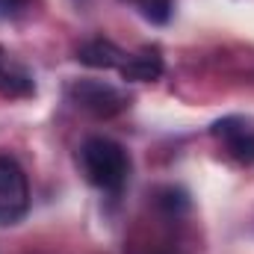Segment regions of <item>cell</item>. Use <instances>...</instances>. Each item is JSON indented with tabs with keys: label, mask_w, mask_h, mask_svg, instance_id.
I'll return each instance as SVG.
<instances>
[{
	"label": "cell",
	"mask_w": 254,
	"mask_h": 254,
	"mask_svg": "<svg viewBox=\"0 0 254 254\" xmlns=\"http://www.w3.org/2000/svg\"><path fill=\"white\" fill-rule=\"evenodd\" d=\"M125 57L127 54L119 45H113L110 39H92V42H86V45L77 51V60L86 65V68H104V71L122 68Z\"/></svg>",
	"instance_id": "6"
},
{
	"label": "cell",
	"mask_w": 254,
	"mask_h": 254,
	"mask_svg": "<svg viewBox=\"0 0 254 254\" xmlns=\"http://www.w3.org/2000/svg\"><path fill=\"white\" fill-rule=\"evenodd\" d=\"M157 204H160V207H166L169 213H178V210H187V207H190V198H187V192H184V190L169 187V190H160Z\"/></svg>",
	"instance_id": "9"
},
{
	"label": "cell",
	"mask_w": 254,
	"mask_h": 254,
	"mask_svg": "<svg viewBox=\"0 0 254 254\" xmlns=\"http://www.w3.org/2000/svg\"><path fill=\"white\" fill-rule=\"evenodd\" d=\"M139 6H142V15L154 24H166L172 15V0H139Z\"/></svg>",
	"instance_id": "8"
},
{
	"label": "cell",
	"mask_w": 254,
	"mask_h": 254,
	"mask_svg": "<svg viewBox=\"0 0 254 254\" xmlns=\"http://www.w3.org/2000/svg\"><path fill=\"white\" fill-rule=\"evenodd\" d=\"M213 136L228 142V151L240 160V163H254V130L243 119H222L213 125Z\"/></svg>",
	"instance_id": "5"
},
{
	"label": "cell",
	"mask_w": 254,
	"mask_h": 254,
	"mask_svg": "<svg viewBox=\"0 0 254 254\" xmlns=\"http://www.w3.org/2000/svg\"><path fill=\"white\" fill-rule=\"evenodd\" d=\"M119 74L127 83H151L163 74V54L157 45H145L136 54H127Z\"/></svg>",
	"instance_id": "4"
},
{
	"label": "cell",
	"mask_w": 254,
	"mask_h": 254,
	"mask_svg": "<svg viewBox=\"0 0 254 254\" xmlns=\"http://www.w3.org/2000/svg\"><path fill=\"white\" fill-rule=\"evenodd\" d=\"M33 89H36L33 74L24 65L12 63L6 57L3 65H0V95H6V98H27V95H33Z\"/></svg>",
	"instance_id": "7"
},
{
	"label": "cell",
	"mask_w": 254,
	"mask_h": 254,
	"mask_svg": "<svg viewBox=\"0 0 254 254\" xmlns=\"http://www.w3.org/2000/svg\"><path fill=\"white\" fill-rule=\"evenodd\" d=\"M80 163L92 187L98 190H122L130 175L127 151L107 136H89L80 148Z\"/></svg>",
	"instance_id": "1"
},
{
	"label": "cell",
	"mask_w": 254,
	"mask_h": 254,
	"mask_svg": "<svg viewBox=\"0 0 254 254\" xmlns=\"http://www.w3.org/2000/svg\"><path fill=\"white\" fill-rule=\"evenodd\" d=\"M68 98L80 110L92 113L95 119H113L127 107L125 95L116 86L104 83V80H77V83L68 86Z\"/></svg>",
	"instance_id": "3"
},
{
	"label": "cell",
	"mask_w": 254,
	"mask_h": 254,
	"mask_svg": "<svg viewBox=\"0 0 254 254\" xmlns=\"http://www.w3.org/2000/svg\"><path fill=\"white\" fill-rule=\"evenodd\" d=\"M30 210V187L21 166L0 157V228L18 225Z\"/></svg>",
	"instance_id": "2"
}]
</instances>
